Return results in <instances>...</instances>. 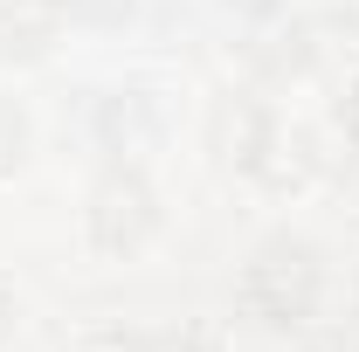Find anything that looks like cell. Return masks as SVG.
<instances>
[{"label":"cell","mask_w":359,"mask_h":352,"mask_svg":"<svg viewBox=\"0 0 359 352\" xmlns=\"http://www.w3.org/2000/svg\"><path fill=\"white\" fill-rule=\"evenodd\" d=\"M235 7H249V14H263V7H276V0H235Z\"/></svg>","instance_id":"obj_5"},{"label":"cell","mask_w":359,"mask_h":352,"mask_svg":"<svg viewBox=\"0 0 359 352\" xmlns=\"http://www.w3.org/2000/svg\"><path fill=\"white\" fill-rule=\"evenodd\" d=\"M145 228H152L145 187H138V180H111V187L97 194V242H104V249H132Z\"/></svg>","instance_id":"obj_2"},{"label":"cell","mask_w":359,"mask_h":352,"mask_svg":"<svg viewBox=\"0 0 359 352\" xmlns=\"http://www.w3.org/2000/svg\"><path fill=\"white\" fill-rule=\"evenodd\" d=\"M346 118H353V125H359V83L346 90Z\"/></svg>","instance_id":"obj_4"},{"label":"cell","mask_w":359,"mask_h":352,"mask_svg":"<svg viewBox=\"0 0 359 352\" xmlns=\"http://www.w3.org/2000/svg\"><path fill=\"white\" fill-rule=\"evenodd\" d=\"M242 297H249V311H256L263 325H297V318L311 311V297H318L311 249H297V242L256 249V263H249V276H242Z\"/></svg>","instance_id":"obj_1"},{"label":"cell","mask_w":359,"mask_h":352,"mask_svg":"<svg viewBox=\"0 0 359 352\" xmlns=\"http://www.w3.org/2000/svg\"><path fill=\"white\" fill-rule=\"evenodd\" d=\"M7 318H14V304H7V290H0V332H7Z\"/></svg>","instance_id":"obj_6"},{"label":"cell","mask_w":359,"mask_h":352,"mask_svg":"<svg viewBox=\"0 0 359 352\" xmlns=\"http://www.w3.org/2000/svg\"><path fill=\"white\" fill-rule=\"evenodd\" d=\"M7 159H21V118L14 111H0V166Z\"/></svg>","instance_id":"obj_3"}]
</instances>
